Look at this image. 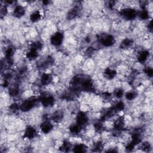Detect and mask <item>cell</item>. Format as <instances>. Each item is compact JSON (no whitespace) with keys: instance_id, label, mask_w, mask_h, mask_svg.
I'll return each mask as SVG.
<instances>
[{"instance_id":"cell-2","label":"cell","mask_w":153,"mask_h":153,"mask_svg":"<svg viewBox=\"0 0 153 153\" xmlns=\"http://www.w3.org/2000/svg\"><path fill=\"white\" fill-rule=\"evenodd\" d=\"M37 134L38 132L36 129L33 126L29 125L25 128L23 136L25 139L30 140L35 139L36 137Z\"/></svg>"},{"instance_id":"cell-1","label":"cell","mask_w":153,"mask_h":153,"mask_svg":"<svg viewBox=\"0 0 153 153\" xmlns=\"http://www.w3.org/2000/svg\"><path fill=\"white\" fill-rule=\"evenodd\" d=\"M63 33L61 32L56 31L50 36V41L51 45L54 47H59L62 44L63 42Z\"/></svg>"},{"instance_id":"cell-3","label":"cell","mask_w":153,"mask_h":153,"mask_svg":"<svg viewBox=\"0 0 153 153\" xmlns=\"http://www.w3.org/2000/svg\"><path fill=\"white\" fill-rule=\"evenodd\" d=\"M40 130L44 134L49 133L53 128V124L50 120L42 121L39 126Z\"/></svg>"},{"instance_id":"cell-4","label":"cell","mask_w":153,"mask_h":153,"mask_svg":"<svg viewBox=\"0 0 153 153\" xmlns=\"http://www.w3.org/2000/svg\"><path fill=\"white\" fill-rule=\"evenodd\" d=\"M26 10L24 6L21 5H17L14 7L13 11V16L16 18H21L26 14Z\"/></svg>"}]
</instances>
